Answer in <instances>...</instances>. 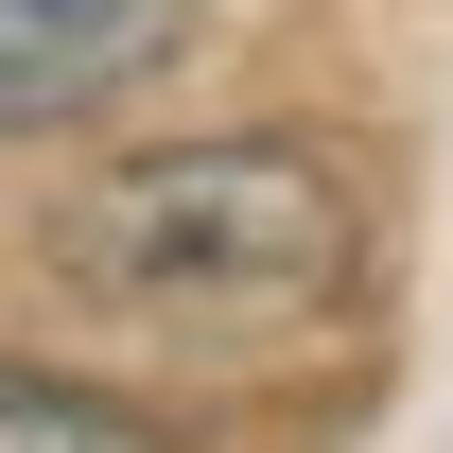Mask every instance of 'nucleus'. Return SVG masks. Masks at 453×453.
I'll use <instances>...</instances> for the list:
<instances>
[{"mask_svg":"<svg viewBox=\"0 0 453 453\" xmlns=\"http://www.w3.org/2000/svg\"><path fill=\"white\" fill-rule=\"evenodd\" d=\"M88 314H157V332H244V314H314L366 262V174L332 140H157L53 192L35 226Z\"/></svg>","mask_w":453,"mask_h":453,"instance_id":"nucleus-1","label":"nucleus"},{"mask_svg":"<svg viewBox=\"0 0 453 453\" xmlns=\"http://www.w3.org/2000/svg\"><path fill=\"white\" fill-rule=\"evenodd\" d=\"M210 35V0H0V140H53V122L157 88Z\"/></svg>","mask_w":453,"mask_h":453,"instance_id":"nucleus-2","label":"nucleus"},{"mask_svg":"<svg viewBox=\"0 0 453 453\" xmlns=\"http://www.w3.org/2000/svg\"><path fill=\"white\" fill-rule=\"evenodd\" d=\"M0 453H192V436L140 418L122 384H70V366H18L0 349Z\"/></svg>","mask_w":453,"mask_h":453,"instance_id":"nucleus-3","label":"nucleus"}]
</instances>
